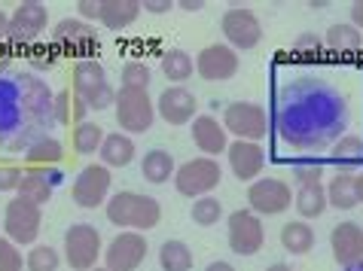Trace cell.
Here are the masks:
<instances>
[{
  "label": "cell",
  "instance_id": "6da1fadb",
  "mask_svg": "<svg viewBox=\"0 0 363 271\" xmlns=\"http://www.w3.org/2000/svg\"><path fill=\"white\" fill-rule=\"evenodd\" d=\"M52 119V95L37 76L28 74H4L0 76V144L6 149L31 146Z\"/></svg>",
  "mask_w": 363,
  "mask_h": 271
},
{
  "label": "cell",
  "instance_id": "7a4b0ae2",
  "mask_svg": "<svg viewBox=\"0 0 363 271\" xmlns=\"http://www.w3.org/2000/svg\"><path fill=\"white\" fill-rule=\"evenodd\" d=\"M107 219L113 223L119 232H140L147 235L150 229L159 226L162 219V204L159 198L147 195V192H132V189H123V192H113L104 204Z\"/></svg>",
  "mask_w": 363,
  "mask_h": 271
},
{
  "label": "cell",
  "instance_id": "3957f363",
  "mask_svg": "<svg viewBox=\"0 0 363 271\" xmlns=\"http://www.w3.org/2000/svg\"><path fill=\"white\" fill-rule=\"evenodd\" d=\"M116 125L119 132L135 137L153 128L156 122V101L150 98L144 88H116V101H113Z\"/></svg>",
  "mask_w": 363,
  "mask_h": 271
},
{
  "label": "cell",
  "instance_id": "277c9868",
  "mask_svg": "<svg viewBox=\"0 0 363 271\" xmlns=\"http://www.w3.org/2000/svg\"><path fill=\"white\" fill-rule=\"evenodd\" d=\"M104 256V238L92 223H74L65 232L62 259L74 271H92Z\"/></svg>",
  "mask_w": 363,
  "mask_h": 271
},
{
  "label": "cell",
  "instance_id": "5b68a950",
  "mask_svg": "<svg viewBox=\"0 0 363 271\" xmlns=\"http://www.w3.org/2000/svg\"><path fill=\"white\" fill-rule=\"evenodd\" d=\"M74 92L89 110H110L116 101V88L110 86L107 70L98 58H79L74 64Z\"/></svg>",
  "mask_w": 363,
  "mask_h": 271
},
{
  "label": "cell",
  "instance_id": "8992f818",
  "mask_svg": "<svg viewBox=\"0 0 363 271\" xmlns=\"http://www.w3.org/2000/svg\"><path fill=\"white\" fill-rule=\"evenodd\" d=\"M223 180V165L220 158H208V156H196L189 162L177 165L174 171V189L184 198H201V195H214V189Z\"/></svg>",
  "mask_w": 363,
  "mask_h": 271
},
{
  "label": "cell",
  "instance_id": "52a82bcc",
  "mask_svg": "<svg viewBox=\"0 0 363 271\" xmlns=\"http://www.w3.org/2000/svg\"><path fill=\"white\" fill-rule=\"evenodd\" d=\"M294 207V186L281 177H259L247 183V210L263 217H281Z\"/></svg>",
  "mask_w": 363,
  "mask_h": 271
},
{
  "label": "cell",
  "instance_id": "ba28073f",
  "mask_svg": "<svg viewBox=\"0 0 363 271\" xmlns=\"http://www.w3.org/2000/svg\"><path fill=\"white\" fill-rule=\"evenodd\" d=\"M43 226V207L13 195L4 207V235L18 247H34Z\"/></svg>",
  "mask_w": 363,
  "mask_h": 271
},
{
  "label": "cell",
  "instance_id": "9c48e42d",
  "mask_svg": "<svg viewBox=\"0 0 363 271\" xmlns=\"http://www.w3.org/2000/svg\"><path fill=\"white\" fill-rule=\"evenodd\" d=\"M269 113L263 104H254V101H232L223 110V128L229 137L235 140H254L259 144L266 134H269Z\"/></svg>",
  "mask_w": 363,
  "mask_h": 271
},
{
  "label": "cell",
  "instance_id": "30bf717a",
  "mask_svg": "<svg viewBox=\"0 0 363 271\" xmlns=\"http://www.w3.org/2000/svg\"><path fill=\"white\" fill-rule=\"evenodd\" d=\"M226 241L235 256H257L266 244V226L254 210L241 207L226 217Z\"/></svg>",
  "mask_w": 363,
  "mask_h": 271
},
{
  "label": "cell",
  "instance_id": "8fae6325",
  "mask_svg": "<svg viewBox=\"0 0 363 271\" xmlns=\"http://www.w3.org/2000/svg\"><path fill=\"white\" fill-rule=\"evenodd\" d=\"M49 25V9L37 0H25L9 13V28H6V46L9 49H28L37 43V37L46 31Z\"/></svg>",
  "mask_w": 363,
  "mask_h": 271
},
{
  "label": "cell",
  "instance_id": "7c38bea8",
  "mask_svg": "<svg viewBox=\"0 0 363 271\" xmlns=\"http://www.w3.org/2000/svg\"><path fill=\"white\" fill-rule=\"evenodd\" d=\"M220 31H223L226 46L235 52H250L263 43V25H259L254 9L247 6H229L220 18Z\"/></svg>",
  "mask_w": 363,
  "mask_h": 271
},
{
  "label": "cell",
  "instance_id": "4fadbf2b",
  "mask_svg": "<svg viewBox=\"0 0 363 271\" xmlns=\"http://www.w3.org/2000/svg\"><path fill=\"white\" fill-rule=\"evenodd\" d=\"M113 171L104 165H83L79 174L74 177V186H70V198H74L77 207L83 210H95L101 204H107V198L113 195Z\"/></svg>",
  "mask_w": 363,
  "mask_h": 271
},
{
  "label": "cell",
  "instance_id": "5bb4252c",
  "mask_svg": "<svg viewBox=\"0 0 363 271\" xmlns=\"http://www.w3.org/2000/svg\"><path fill=\"white\" fill-rule=\"evenodd\" d=\"M150 253V241L140 232H119L104 244V263L107 271H138L144 265V259Z\"/></svg>",
  "mask_w": 363,
  "mask_h": 271
},
{
  "label": "cell",
  "instance_id": "9a60e30c",
  "mask_svg": "<svg viewBox=\"0 0 363 271\" xmlns=\"http://www.w3.org/2000/svg\"><path fill=\"white\" fill-rule=\"evenodd\" d=\"M52 46H55V52L92 58V52L98 49V28L83 22V18H62L52 28Z\"/></svg>",
  "mask_w": 363,
  "mask_h": 271
},
{
  "label": "cell",
  "instance_id": "2e32d148",
  "mask_svg": "<svg viewBox=\"0 0 363 271\" xmlns=\"http://www.w3.org/2000/svg\"><path fill=\"white\" fill-rule=\"evenodd\" d=\"M238 67H241V55L226 43H211L196 55V74L205 83H226V79L238 74Z\"/></svg>",
  "mask_w": 363,
  "mask_h": 271
},
{
  "label": "cell",
  "instance_id": "e0dca14e",
  "mask_svg": "<svg viewBox=\"0 0 363 271\" xmlns=\"http://www.w3.org/2000/svg\"><path fill=\"white\" fill-rule=\"evenodd\" d=\"M226 165L241 183H254V180L263 177L266 149H263V144H254V140H229Z\"/></svg>",
  "mask_w": 363,
  "mask_h": 271
},
{
  "label": "cell",
  "instance_id": "ac0fdd59",
  "mask_svg": "<svg viewBox=\"0 0 363 271\" xmlns=\"http://www.w3.org/2000/svg\"><path fill=\"white\" fill-rule=\"evenodd\" d=\"M199 116V101L186 86H168L156 101V119H162L168 125H193V119Z\"/></svg>",
  "mask_w": 363,
  "mask_h": 271
},
{
  "label": "cell",
  "instance_id": "d6986e66",
  "mask_svg": "<svg viewBox=\"0 0 363 271\" xmlns=\"http://www.w3.org/2000/svg\"><path fill=\"white\" fill-rule=\"evenodd\" d=\"M65 183V171L62 168H25L22 174V183H18L16 195L31 202L37 207H43L52 202L55 189Z\"/></svg>",
  "mask_w": 363,
  "mask_h": 271
},
{
  "label": "cell",
  "instance_id": "ffe728a7",
  "mask_svg": "<svg viewBox=\"0 0 363 271\" xmlns=\"http://www.w3.org/2000/svg\"><path fill=\"white\" fill-rule=\"evenodd\" d=\"M330 250H333V259L342 268L360 265L363 263V226L354 223V219L336 223L330 232Z\"/></svg>",
  "mask_w": 363,
  "mask_h": 271
},
{
  "label": "cell",
  "instance_id": "44dd1931",
  "mask_svg": "<svg viewBox=\"0 0 363 271\" xmlns=\"http://www.w3.org/2000/svg\"><path fill=\"white\" fill-rule=\"evenodd\" d=\"M189 134H193V144L201 156H208V158H217L220 153H226V146H229V134H226V128L223 122H220L217 116H208V113H199L193 119V125H189Z\"/></svg>",
  "mask_w": 363,
  "mask_h": 271
},
{
  "label": "cell",
  "instance_id": "7402d4cb",
  "mask_svg": "<svg viewBox=\"0 0 363 271\" xmlns=\"http://www.w3.org/2000/svg\"><path fill=\"white\" fill-rule=\"evenodd\" d=\"M98 156H101V165L110 168V171L113 168H128L135 162V156H138L135 137H128L123 132H110V134H104V144H101Z\"/></svg>",
  "mask_w": 363,
  "mask_h": 271
},
{
  "label": "cell",
  "instance_id": "603a6c76",
  "mask_svg": "<svg viewBox=\"0 0 363 271\" xmlns=\"http://www.w3.org/2000/svg\"><path fill=\"white\" fill-rule=\"evenodd\" d=\"M327 204L342 210V214H348V210H354L360 202H357V174H351V171H336L327 183Z\"/></svg>",
  "mask_w": 363,
  "mask_h": 271
},
{
  "label": "cell",
  "instance_id": "cb8c5ba5",
  "mask_svg": "<svg viewBox=\"0 0 363 271\" xmlns=\"http://www.w3.org/2000/svg\"><path fill=\"white\" fill-rule=\"evenodd\" d=\"M140 4L138 0H101V13L98 22L107 28V31H125L140 18Z\"/></svg>",
  "mask_w": 363,
  "mask_h": 271
},
{
  "label": "cell",
  "instance_id": "d4e9b609",
  "mask_svg": "<svg viewBox=\"0 0 363 271\" xmlns=\"http://www.w3.org/2000/svg\"><path fill=\"white\" fill-rule=\"evenodd\" d=\"M324 49L339 58H351L363 52V31H357L351 22H339V25H330L327 34H324Z\"/></svg>",
  "mask_w": 363,
  "mask_h": 271
},
{
  "label": "cell",
  "instance_id": "484cf974",
  "mask_svg": "<svg viewBox=\"0 0 363 271\" xmlns=\"http://www.w3.org/2000/svg\"><path fill=\"white\" fill-rule=\"evenodd\" d=\"M65 144L55 134H40L37 140H31V146L25 149V162L28 168H58L65 162Z\"/></svg>",
  "mask_w": 363,
  "mask_h": 271
},
{
  "label": "cell",
  "instance_id": "4316f807",
  "mask_svg": "<svg viewBox=\"0 0 363 271\" xmlns=\"http://www.w3.org/2000/svg\"><path fill=\"white\" fill-rule=\"evenodd\" d=\"M174 171H177V162L168 149L156 146V149H147V153L140 156V177L153 186H162L168 180H174Z\"/></svg>",
  "mask_w": 363,
  "mask_h": 271
},
{
  "label": "cell",
  "instance_id": "83f0119b",
  "mask_svg": "<svg viewBox=\"0 0 363 271\" xmlns=\"http://www.w3.org/2000/svg\"><path fill=\"white\" fill-rule=\"evenodd\" d=\"M315 229L306 219H287L284 226H281V247L287 250L290 256H306L315 250Z\"/></svg>",
  "mask_w": 363,
  "mask_h": 271
},
{
  "label": "cell",
  "instance_id": "f1b7e54d",
  "mask_svg": "<svg viewBox=\"0 0 363 271\" xmlns=\"http://www.w3.org/2000/svg\"><path fill=\"white\" fill-rule=\"evenodd\" d=\"M294 204H296L299 219H306V223H311V219H320V217H324V210L330 207L327 204V189H324V183L296 186Z\"/></svg>",
  "mask_w": 363,
  "mask_h": 271
},
{
  "label": "cell",
  "instance_id": "f546056e",
  "mask_svg": "<svg viewBox=\"0 0 363 271\" xmlns=\"http://www.w3.org/2000/svg\"><path fill=\"white\" fill-rule=\"evenodd\" d=\"M86 116H89V107L74 88H65V92H58L52 98V119L58 125H79L86 122Z\"/></svg>",
  "mask_w": 363,
  "mask_h": 271
},
{
  "label": "cell",
  "instance_id": "4dcf8cb0",
  "mask_svg": "<svg viewBox=\"0 0 363 271\" xmlns=\"http://www.w3.org/2000/svg\"><path fill=\"white\" fill-rule=\"evenodd\" d=\"M159 70H162V76L171 86H184L186 79L196 74V58L189 52H184V49H168V52H162Z\"/></svg>",
  "mask_w": 363,
  "mask_h": 271
},
{
  "label": "cell",
  "instance_id": "1f68e13d",
  "mask_svg": "<svg viewBox=\"0 0 363 271\" xmlns=\"http://www.w3.org/2000/svg\"><path fill=\"white\" fill-rule=\"evenodd\" d=\"M193 265H196V256H193V250H189V244H184V241H177V238L162 241V247H159V268L162 271H193Z\"/></svg>",
  "mask_w": 363,
  "mask_h": 271
},
{
  "label": "cell",
  "instance_id": "d6a6232c",
  "mask_svg": "<svg viewBox=\"0 0 363 271\" xmlns=\"http://www.w3.org/2000/svg\"><path fill=\"white\" fill-rule=\"evenodd\" d=\"M330 158L336 162L339 171H351V174H354V171L363 165V137H357V134L339 137L330 149Z\"/></svg>",
  "mask_w": 363,
  "mask_h": 271
},
{
  "label": "cell",
  "instance_id": "836d02e7",
  "mask_svg": "<svg viewBox=\"0 0 363 271\" xmlns=\"http://www.w3.org/2000/svg\"><path fill=\"white\" fill-rule=\"evenodd\" d=\"M104 128H101L98 122H92V119H86V122L74 125V137H70V146H74L77 156H95L101 144H104Z\"/></svg>",
  "mask_w": 363,
  "mask_h": 271
},
{
  "label": "cell",
  "instance_id": "e575fe53",
  "mask_svg": "<svg viewBox=\"0 0 363 271\" xmlns=\"http://www.w3.org/2000/svg\"><path fill=\"white\" fill-rule=\"evenodd\" d=\"M62 265L65 259L52 244H34L25 253V271H58Z\"/></svg>",
  "mask_w": 363,
  "mask_h": 271
},
{
  "label": "cell",
  "instance_id": "d590c367",
  "mask_svg": "<svg viewBox=\"0 0 363 271\" xmlns=\"http://www.w3.org/2000/svg\"><path fill=\"white\" fill-rule=\"evenodd\" d=\"M223 202H220L217 195H201L193 202V207H189V219H193L196 226H217L220 219H223Z\"/></svg>",
  "mask_w": 363,
  "mask_h": 271
},
{
  "label": "cell",
  "instance_id": "8d00e7d4",
  "mask_svg": "<svg viewBox=\"0 0 363 271\" xmlns=\"http://www.w3.org/2000/svg\"><path fill=\"white\" fill-rule=\"evenodd\" d=\"M290 55H294L296 62H318V58L324 55V37L315 34V31H302L294 40V49H290Z\"/></svg>",
  "mask_w": 363,
  "mask_h": 271
},
{
  "label": "cell",
  "instance_id": "74e56055",
  "mask_svg": "<svg viewBox=\"0 0 363 271\" xmlns=\"http://www.w3.org/2000/svg\"><path fill=\"white\" fill-rule=\"evenodd\" d=\"M150 79H153V70H150V64L147 62H125L123 64V70H119V88H150Z\"/></svg>",
  "mask_w": 363,
  "mask_h": 271
},
{
  "label": "cell",
  "instance_id": "f35d334b",
  "mask_svg": "<svg viewBox=\"0 0 363 271\" xmlns=\"http://www.w3.org/2000/svg\"><path fill=\"white\" fill-rule=\"evenodd\" d=\"M0 271H25V253H22V247L13 244L6 235L0 238Z\"/></svg>",
  "mask_w": 363,
  "mask_h": 271
},
{
  "label": "cell",
  "instance_id": "ab89813d",
  "mask_svg": "<svg viewBox=\"0 0 363 271\" xmlns=\"http://www.w3.org/2000/svg\"><path fill=\"white\" fill-rule=\"evenodd\" d=\"M25 55H28V64H31V67H37V70H49V67H52L55 64V46L52 43H49V46H28L25 49Z\"/></svg>",
  "mask_w": 363,
  "mask_h": 271
},
{
  "label": "cell",
  "instance_id": "60d3db41",
  "mask_svg": "<svg viewBox=\"0 0 363 271\" xmlns=\"http://www.w3.org/2000/svg\"><path fill=\"white\" fill-rule=\"evenodd\" d=\"M25 168L18 165H0V192H16L18 183H22Z\"/></svg>",
  "mask_w": 363,
  "mask_h": 271
},
{
  "label": "cell",
  "instance_id": "b9f144b4",
  "mask_svg": "<svg viewBox=\"0 0 363 271\" xmlns=\"http://www.w3.org/2000/svg\"><path fill=\"white\" fill-rule=\"evenodd\" d=\"M294 180H296V186L324 183V165H296L294 168Z\"/></svg>",
  "mask_w": 363,
  "mask_h": 271
},
{
  "label": "cell",
  "instance_id": "7bdbcfd3",
  "mask_svg": "<svg viewBox=\"0 0 363 271\" xmlns=\"http://www.w3.org/2000/svg\"><path fill=\"white\" fill-rule=\"evenodd\" d=\"M77 13H79V18H83V22L92 25V18H98V13H101V0H79V4H77Z\"/></svg>",
  "mask_w": 363,
  "mask_h": 271
},
{
  "label": "cell",
  "instance_id": "ee69618b",
  "mask_svg": "<svg viewBox=\"0 0 363 271\" xmlns=\"http://www.w3.org/2000/svg\"><path fill=\"white\" fill-rule=\"evenodd\" d=\"M140 9H147V13H171L174 4L171 0H147V4H140Z\"/></svg>",
  "mask_w": 363,
  "mask_h": 271
},
{
  "label": "cell",
  "instance_id": "f6af8a7d",
  "mask_svg": "<svg viewBox=\"0 0 363 271\" xmlns=\"http://www.w3.org/2000/svg\"><path fill=\"white\" fill-rule=\"evenodd\" d=\"M348 18H351V25H354L357 31H363V0H357V4H351Z\"/></svg>",
  "mask_w": 363,
  "mask_h": 271
},
{
  "label": "cell",
  "instance_id": "bcb514c9",
  "mask_svg": "<svg viewBox=\"0 0 363 271\" xmlns=\"http://www.w3.org/2000/svg\"><path fill=\"white\" fill-rule=\"evenodd\" d=\"M9 67H13V49L4 43V46H0V76L9 74Z\"/></svg>",
  "mask_w": 363,
  "mask_h": 271
},
{
  "label": "cell",
  "instance_id": "7dc6e473",
  "mask_svg": "<svg viewBox=\"0 0 363 271\" xmlns=\"http://www.w3.org/2000/svg\"><path fill=\"white\" fill-rule=\"evenodd\" d=\"M180 9H186V13H199L201 6H205V0H180V4H174Z\"/></svg>",
  "mask_w": 363,
  "mask_h": 271
},
{
  "label": "cell",
  "instance_id": "c3c4849f",
  "mask_svg": "<svg viewBox=\"0 0 363 271\" xmlns=\"http://www.w3.org/2000/svg\"><path fill=\"white\" fill-rule=\"evenodd\" d=\"M6 28H9V13H4V9H0V46L6 43Z\"/></svg>",
  "mask_w": 363,
  "mask_h": 271
},
{
  "label": "cell",
  "instance_id": "681fc988",
  "mask_svg": "<svg viewBox=\"0 0 363 271\" xmlns=\"http://www.w3.org/2000/svg\"><path fill=\"white\" fill-rule=\"evenodd\" d=\"M205 271H235V268H232L229 263H223V259H217V263H208Z\"/></svg>",
  "mask_w": 363,
  "mask_h": 271
},
{
  "label": "cell",
  "instance_id": "f907efd6",
  "mask_svg": "<svg viewBox=\"0 0 363 271\" xmlns=\"http://www.w3.org/2000/svg\"><path fill=\"white\" fill-rule=\"evenodd\" d=\"M266 271H294V265H290V263H272Z\"/></svg>",
  "mask_w": 363,
  "mask_h": 271
},
{
  "label": "cell",
  "instance_id": "816d5d0a",
  "mask_svg": "<svg viewBox=\"0 0 363 271\" xmlns=\"http://www.w3.org/2000/svg\"><path fill=\"white\" fill-rule=\"evenodd\" d=\"M357 202L363 204V171H357Z\"/></svg>",
  "mask_w": 363,
  "mask_h": 271
},
{
  "label": "cell",
  "instance_id": "f5cc1de1",
  "mask_svg": "<svg viewBox=\"0 0 363 271\" xmlns=\"http://www.w3.org/2000/svg\"><path fill=\"white\" fill-rule=\"evenodd\" d=\"M345 271H363V263H360V265H351V268H345Z\"/></svg>",
  "mask_w": 363,
  "mask_h": 271
},
{
  "label": "cell",
  "instance_id": "db71d44e",
  "mask_svg": "<svg viewBox=\"0 0 363 271\" xmlns=\"http://www.w3.org/2000/svg\"><path fill=\"white\" fill-rule=\"evenodd\" d=\"M92 271H107V268H104V265H95V268H92Z\"/></svg>",
  "mask_w": 363,
  "mask_h": 271
}]
</instances>
